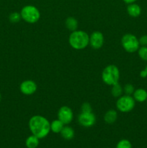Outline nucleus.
<instances>
[{"label": "nucleus", "mask_w": 147, "mask_h": 148, "mask_svg": "<svg viewBox=\"0 0 147 148\" xmlns=\"http://www.w3.org/2000/svg\"><path fill=\"white\" fill-rule=\"evenodd\" d=\"M138 41H139V44L141 46H147V35H144V36H141L138 39Z\"/></svg>", "instance_id": "b1692460"}, {"label": "nucleus", "mask_w": 147, "mask_h": 148, "mask_svg": "<svg viewBox=\"0 0 147 148\" xmlns=\"http://www.w3.org/2000/svg\"><path fill=\"white\" fill-rule=\"evenodd\" d=\"M128 14L132 17H138L141 13V8L138 4L135 3L129 4L127 7Z\"/></svg>", "instance_id": "9b49d317"}, {"label": "nucleus", "mask_w": 147, "mask_h": 148, "mask_svg": "<svg viewBox=\"0 0 147 148\" xmlns=\"http://www.w3.org/2000/svg\"><path fill=\"white\" fill-rule=\"evenodd\" d=\"M65 25L68 30H71V31H75L77 30L78 27V21L76 19H75L73 17H69L66 18V22H65Z\"/></svg>", "instance_id": "dca6fc26"}, {"label": "nucleus", "mask_w": 147, "mask_h": 148, "mask_svg": "<svg viewBox=\"0 0 147 148\" xmlns=\"http://www.w3.org/2000/svg\"><path fill=\"white\" fill-rule=\"evenodd\" d=\"M20 90L22 93L26 95H33L37 90V85L31 79L24 80L20 84Z\"/></svg>", "instance_id": "1a4fd4ad"}, {"label": "nucleus", "mask_w": 147, "mask_h": 148, "mask_svg": "<svg viewBox=\"0 0 147 148\" xmlns=\"http://www.w3.org/2000/svg\"><path fill=\"white\" fill-rule=\"evenodd\" d=\"M64 127V124L61 122L59 119L53 120L50 123V131L53 132V133H60L61 132L62 129Z\"/></svg>", "instance_id": "f3484780"}, {"label": "nucleus", "mask_w": 147, "mask_h": 148, "mask_svg": "<svg viewBox=\"0 0 147 148\" xmlns=\"http://www.w3.org/2000/svg\"><path fill=\"white\" fill-rule=\"evenodd\" d=\"M79 124L84 127H91L96 123V116L92 112H82L78 116Z\"/></svg>", "instance_id": "6e6552de"}, {"label": "nucleus", "mask_w": 147, "mask_h": 148, "mask_svg": "<svg viewBox=\"0 0 147 148\" xmlns=\"http://www.w3.org/2000/svg\"><path fill=\"white\" fill-rule=\"evenodd\" d=\"M122 48L128 53H134L139 49V41L136 36L131 33H126L121 39Z\"/></svg>", "instance_id": "39448f33"}, {"label": "nucleus", "mask_w": 147, "mask_h": 148, "mask_svg": "<svg viewBox=\"0 0 147 148\" xmlns=\"http://www.w3.org/2000/svg\"><path fill=\"white\" fill-rule=\"evenodd\" d=\"M145 69V71H146V74H147V65H146V67H145V69Z\"/></svg>", "instance_id": "bb28decb"}, {"label": "nucleus", "mask_w": 147, "mask_h": 148, "mask_svg": "<svg viewBox=\"0 0 147 148\" xmlns=\"http://www.w3.org/2000/svg\"><path fill=\"white\" fill-rule=\"evenodd\" d=\"M9 19H10L11 23H17L20 22V20L22 19L21 14H20V13L18 12H12L10 14Z\"/></svg>", "instance_id": "412c9836"}, {"label": "nucleus", "mask_w": 147, "mask_h": 148, "mask_svg": "<svg viewBox=\"0 0 147 148\" xmlns=\"http://www.w3.org/2000/svg\"><path fill=\"white\" fill-rule=\"evenodd\" d=\"M135 105V101L131 95H121L118 98L116 102V107L120 111L127 113L131 111Z\"/></svg>", "instance_id": "423d86ee"}, {"label": "nucleus", "mask_w": 147, "mask_h": 148, "mask_svg": "<svg viewBox=\"0 0 147 148\" xmlns=\"http://www.w3.org/2000/svg\"><path fill=\"white\" fill-rule=\"evenodd\" d=\"M115 148H132V145L129 140L123 139L118 142Z\"/></svg>", "instance_id": "6ab92c4d"}, {"label": "nucleus", "mask_w": 147, "mask_h": 148, "mask_svg": "<svg viewBox=\"0 0 147 148\" xmlns=\"http://www.w3.org/2000/svg\"><path fill=\"white\" fill-rule=\"evenodd\" d=\"M117 119H118V114L116 111L113 109L108 111L104 116V120L107 124H113L116 121Z\"/></svg>", "instance_id": "4468645a"}, {"label": "nucleus", "mask_w": 147, "mask_h": 148, "mask_svg": "<svg viewBox=\"0 0 147 148\" xmlns=\"http://www.w3.org/2000/svg\"><path fill=\"white\" fill-rule=\"evenodd\" d=\"M122 92H123V88H122L119 83H116L115 85H112V89H111V94L115 98H119L121 96Z\"/></svg>", "instance_id": "a211bd4d"}, {"label": "nucleus", "mask_w": 147, "mask_h": 148, "mask_svg": "<svg viewBox=\"0 0 147 148\" xmlns=\"http://www.w3.org/2000/svg\"><path fill=\"white\" fill-rule=\"evenodd\" d=\"M81 111L82 112H92V106L89 103H84L81 107Z\"/></svg>", "instance_id": "5701e85b"}, {"label": "nucleus", "mask_w": 147, "mask_h": 148, "mask_svg": "<svg viewBox=\"0 0 147 148\" xmlns=\"http://www.w3.org/2000/svg\"><path fill=\"white\" fill-rule=\"evenodd\" d=\"M146 103H147V99H146Z\"/></svg>", "instance_id": "c85d7f7f"}, {"label": "nucleus", "mask_w": 147, "mask_h": 148, "mask_svg": "<svg viewBox=\"0 0 147 148\" xmlns=\"http://www.w3.org/2000/svg\"><path fill=\"white\" fill-rule=\"evenodd\" d=\"M126 4H132V3H135V1H136L137 0H122Z\"/></svg>", "instance_id": "a878e982"}, {"label": "nucleus", "mask_w": 147, "mask_h": 148, "mask_svg": "<svg viewBox=\"0 0 147 148\" xmlns=\"http://www.w3.org/2000/svg\"><path fill=\"white\" fill-rule=\"evenodd\" d=\"M139 57L142 60L147 61V46H141L138 50Z\"/></svg>", "instance_id": "aec40b11"}, {"label": "nucleus", "mask_w": 147, "mask_h": 148, "mask_svg": "<svg viewBox=\"0 0 147 148\" xmlns=\"http://www.w3.org/2000/svg\"><path fill=\"white\" fill-rule=\"evenodd\" d=\"M135 91V88H134L133 85L131 84H126L123 88V92H125V95H131L133 92Z\"/></svg>", "instance_id": "4be33fe9"}, {"label": "nucleus", "mask_w": 147, "mask_h": 148, "mask_svg": "<svg viewBox=\"0 0 147 148\" xmlns=\"http://www.w3.org/2000/svg\"><path fill=\"white\" fill-rule=\"evenodd\" d=\"M40 143V139L36 136L32 135L29 136L25 140V145L27 148H37Z\"/></svg>", "instance_id": "2eb2a0df"}, {"label": "nucleus", "mask_w": 147, "mask_h": 148, "mask_svg": "<svg viewBox=\"0 0 147 148\" xmlns=\"http://www.w3.org/2000/svg\"><path fill=\"white\" fill-rule=\"evenodd\" d=\"M133 98L135 101L139 103H143L146 101L147 99V91L143 88H138L135 90L133 93Z\"/></svg>", "instance_id": "f8f14e48"}, {"label": "nucleus", "mask_w": 147, "mask_h": 148, "mask_svg": "<svg viewBox=\"0 0 147 148\" xmlns=\"http://www.w3.org/2000/svg\"><path fill=\"white\" fill-rule=\"evenodd\" d=\"M140 76H141V77H142V78L146 77L147 74H146V72L145 69H144V70H142L141 72H140Z\"/></svg>", "instance_id": "393cba45"}, {"label": "nucleus", "mask_w": 147, "mask_h": 148, "mask_svg": "<svg viewBox=\"0 0 147 148\" xmlns=\"http://www.w3.org/2000/svg\"><path fill=\"white\" fill-rule=\"evenodd\" d=\"M104 36L101 32L95 31L89 36V45L95 49H99L103 46Z\"/></svg>", "instance_id": "9d476101"}, {"label": "nucleus", "mask_w": 147, "mask_h": 148, "mask_svg": "<svg viewBox=\"0 0 147 148\" xmlns=\"http://www.w3.org/2000/svg\"><path fill=\"white\" fill-rule=\"evenodd\" d=\"M29 128L32 134L40 140L49 134L50 132V123L43 116L35 115L29 120Z\"/></svg>", "instance_id": "f257e3e1"}, {"label": "nucleus", "mask_w": 147, "mask_h": 148, "mask_svg": "<svg viewBox=\"0 0 147 148\" xmlns=\"http://www.w3.org/2000/svg\"><path fill=\"white\" fill-rule=\"evenodd\" d=\"M70 46L76 50L84 49L89 44V36L83 30H75L71 33L69 38Z\"/></svg>", "instance_id": "f03ea898"}, {"label": "nucleus", "mask_w": 147, "mask_h": 148, "mask_svg": "<svg viewBox=\"0 0 147 148\" xmlns=\"http://www.w3.org/2000/svg\"><path fill=\"white\" fill-rule=\"evenodd\" d=\"M61 135L64 140H71L74 137V131L69 126H64L60 132Z\"/></svg>", "instance_id": "ddd939ff"}, {"label": "nucleus", "mask_w": 147, "mask_h": 148, "mask_svg": "<svg viewBox=\"0 0 147 148\" xmlns=\"http://www.w3.org/2000/svg\"><path fill=\"white\" fill-rule=\"evenodd\" d=\"M22 20L28 23H35L40 17V12L38 9L33 5H26L22 7L20 12Z\"/></svg>", "instance_id": "20e7f679"}, {"label": "nucleus", "mask_w": 147, "mask_h": 148, "mask_svg": "<svg viewBox=\"0 0 147 148\" xmlns=\"http://www.w3.org/2000/svg\"><path fill=\"white\" fill-rule=\"evenodd\" d=\"M102 81L108 85H113L118 83L120 79V71L118 66L110 64L103 69L102 73Z\"/></svg>", "instance_id": "7ed1b4c3"}, {"label": "nucleus", "mask_w": 147, "mask_h": 148, "mask_svg": "<svg viewBox=\"0 0 147 148\" xmlns=\"http://www.w3.org/2000/svg\"><path fill=\"white\" fill-rule=\"evenodd\" d=\"M74 118V113L69 106H62L58 111V119L60 120L64 125L70 124Z\"/></svg>", "instance_id": "0eeeda50"}, {"label": "nucleus", "mask_w": 147, "mask_h": 148, "mask_svg": "<svg viewBox=\"0 0 147 148\" xmlns=\"http://www.w3.org/2000/svg\"><path fill=\"white\" fill-rule=\"evenodd\" d=\"M1 94H0V101H1Z\"/></svg>", "instance_id": "cd10ccee"}]
</instances>
